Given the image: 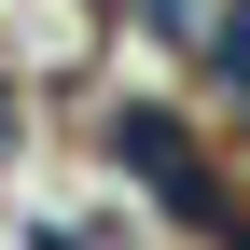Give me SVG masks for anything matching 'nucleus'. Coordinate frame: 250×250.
<instances>
[{
  "mask_svg": "<svg viewBox=\"0 0 250 250\" xmlns=\"http://www.w3.org/2000/svg\"><path fill=\"white\" fill-rule=\"evenodd\" d=\"M111 153H125V167H139V181H153V195H167V208H181V223H223V181H208V167H195V139H181V125H167V111H125V125H111Z\"/></svg>",
  "mask_w": 250,
  "mask_h": 250,
  "instance_id": "obj_1",
  "label": "nucleus"
}]
</instances>
